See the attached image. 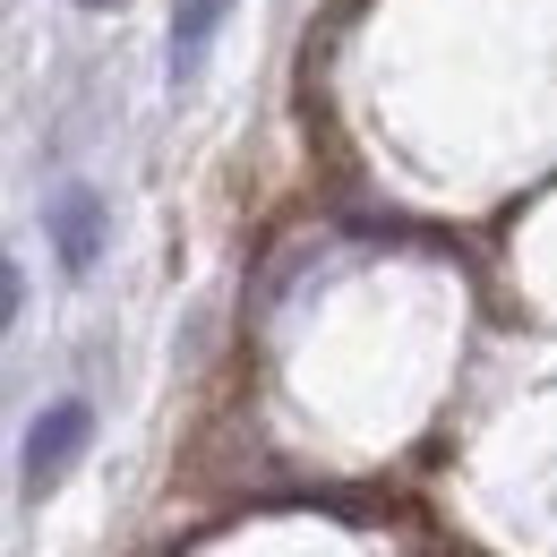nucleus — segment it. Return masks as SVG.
I'll return each instance as SVG.
<instances>
[{"instance_id": "obj_1", "label": "nucleus", "mask_w": 557, "mask_h": 557, "mask_svg": "<svg viewBox=\"0 0 557 557\" xmlns=\"http://www.w3.org/2000/svg\"><path fill=\"white\" fill-rule=\"evenodd\" d=\"M44 232H52V258H61L70 275H95V258H103V198H95L86 181H61V189L44 198Z\"/></svg>"}, {"instance_id": "obj_2", "label": "nucleus", "mask_w": 557, "mask_h": 557, "mask_svg": "<svg viewBox=\"0 0 557 557\" xmlns=\"http://www.w3.org/2000/svg\"><path fill=\"white\" fill-rule=\"evenodd\" d=\"M86 437H95V412L86 404H52V412L26 429V488H52L86 455Z\"/></svg>"}, {"instance_id": "obj_3", "label": "nucleus", "mask_w": 557, "mask_h": 557, "mask_svg": "<svg viewBox=\"0 0 557 557\" xmlns=\"http://www.w3.org/2000/svg\"><path fill=\"white\" fill-rule=\"evenodd\" d=\"M223 17H232V0H181V9H172V77H198V70H207Z\"/></svg>"}, {"instance_id": "obj_4", "label": "nucleus", "mask_w": 557, "mask_h": 557, "mask_svg": "<svg viewBox=\"0 0 557 557\" xmlns=\"http://www.w3.org/2000/svg\"><path fill=\"white\" fill-rule=\"evenodd\" d=\"M77 9H112V0H77Z\"/></svg>"}]
</instances>
